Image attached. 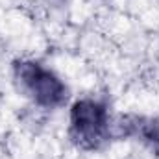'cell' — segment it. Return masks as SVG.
Masks as SVG:
<instances>
[{"mask_svg":"<svg viewBox=\"0 0 159 159\" xmlns=\"http://www.w3.org/2000/svg\"><path fill=\"white\" fill-rule=\"evenodd\" d=\"M13 74L20 89L44 109L61 107L69 98V89L61 78L37 61H15Z\"/></svg>","mask_w":159,"mask_h":159,"instance_id":"obj_1","label":"cell"},{"mask_svg":"<svg viewBox=\"0 0 159 159\" xmlns=\"http://www.w3.org/2000/svg\"><path fill=\"white\" fill-rule=\"evenodd\" d=\"M111 126L106 104L83 98L78 100L70 109L69 135L72 143L83 150H98L109 139Z\"/></svg>","mask_w":159,"mask_h":159,"instance_id":"obj_2","label":"cell"},{"mask_svg":"<svg viewBox=\"0 0 159 159\" xmlns=\"http://www.w3.org/2000/svg\"><path fill=\"white\" fill-rule=\"evenodd\" d=\"M122 128H126V135L135 137L152 152L159 154V119L128 117L122 122Z\"/></svg>","mask_w":159,"mask_h":159,"instance_id":"obj_3","label":"cell"}]
</instances>
